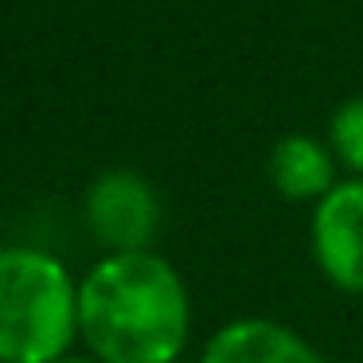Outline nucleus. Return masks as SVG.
Masks as SVG:
<instances>
[{"instance_id":"0eeeda50","label":"nucleus","mask_w":363,"mask_h":363,"mask_svg":"<svg viewBox=\"0 0 363 363\" xmlns=\"http://www.w3.org/2000/svg\"><path fill=\"white\" fill-rule=\"evenodd\" d=\"M328 145L340 168L363 180V94H352L332 110L328 118Z\"/></svg>"},{"instance_id":"423d86ee","label":"nucleus","mask_w":363,"mask_h":363,"mask_svg":"<svg viewBox=\"0 0 363 363\" xmlns=\"http://www.w3.org/2000/svg\"><path fill=\"white\" fill-rule=\"evenodd\" d=\"M266 176L274 191L289 203H320L340 184V160L328 141L313 133H285L266 157Z\"/></svg>"},{"instance_id":"7ed1b4c3","label":"nucleus","mask_w":363,"mask_h":363,"mask_svg":"<svg viewBox=\"0 0 363 363\" xmlns=\"http://www.w3.org/2000/svg\"><path fill=\"white\" fill-rule=\"evenodd\" d=\"M160 219L164 207L157 188L133 168H110L86 191V223L106 254L152 250Z\"/></svg>"},{"instance_id":"39448f33","label":"nucleus","mask_w":363,"mask_h":363,"mask_svg":"<svg viewBox=\"0 0 363 363\" xmlns=\"http://www.w3.org/2000/svg\"><path fill=\"white\" fill-rule=\"evenodd\" d=\"M199 363H324L320 347L274 316H238L207 336Z\"/></svg>"},{"instance_id":"f03ea898","label":"nucleus","mask_w":363,"mask_h":363,"mask_svg":"<svg viewBox=\"0 0 363 363\" xmlns=\"http://www.w3.org/2000/svg\"><path fill=\"white\" fill-rule=\"evenodd\" d=\"M79 336V285L32 246L0 250V363H59Z\"/></svg>"},{"instance_id":"f257e3e1","label":"nucleus","mask_w":363,"mask_h":363,"mask_svg":"<svg viewBox=\"0 0 363 363\" xmlns=\"http://www.w3.org/2000/svg\"><path fill=\"white\" fill-rule=\"evenodd\" d=\"M79 336L98 363H176L191 340V293L157 250L106 254L79 285Z\"/></svg>"},{"instance_id":"6e6552de","label":"nucleus","mask_w":363,"mask_h":363,"mask_svg":"<svg viewBox=\"0 0 363 363\" xmlns=\"http://www.w3.org/2000/svg\"><path fill=\"white\" fill-rule=\"evenodd\" d=\"M59 363H98V359H82V355H63Z\"/></svg>"},{"instance_id":"20e7f679","label":"nucleus","mask_w":363,"mask_h":363,"mask_svg":"<svg viewBox=\"0 0 363 363\" xmlns=\"http://www.w3.org/2000/svg\"><path fill=\"white\" fill-rule=\"evenodd\" d=\"M313 266L336 293L363 297V180H340L308 215Z\"/></svg>"}]
</instances>
